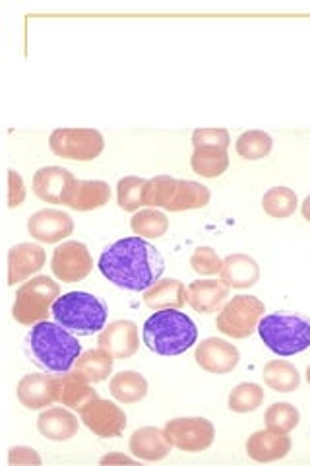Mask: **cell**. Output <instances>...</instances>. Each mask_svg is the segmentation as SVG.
I'll return each instance as SVG.
<instances>
[{"mask_svg":"<svg viewBox=\"0 0 310 466\" xmlns=\"http://www.w3.org/2000/svg\"><path fill=\"white\" fill-rule=\"evenodd\" d=\"M246 455L256 462H275L285 459L291 449L293 441L289 433H279L274 430H258L246 440Z\"/></svg>","mask_w":310,"mask_h":466,"instance_id":"18","label":"cell"},{"mask_svg":"<svg viewBox=\"0 0 310 466\" xmlns=\"http://www.w3.org/2000/svg\"><path fill=\"white\" fill-rule=\"evenodd\" d=\"M27 233L39 243L56 245L74 233V220L68 212L56 208H43L27 220Z\"/></svg>","mask_w":310,"mask_h":466,"instance_id":"14","label":"cell"},{"mask_svg":"<svg viewBox=\"0 0 310 466\" xmlns=\"http://www.w3.org/2000/svg\"><path fill=\"white\" fill-rule=\"evenodd\" d=\"M144 303L154 311L183 309L186 303V286L176 279H161L144 291Z\"/></svg>","mask_w":310,"mask_h":466,"instance_id":"25","label":"cell"},{"mask_svg":"<svg viewBox=\"0 0 310 466\" xmlns=\"http://www.w3.org/2000/svg\"><path fill=\"white\" fill-rule=\"evenodd\" d=\"M265 428L279 431V433H291L299 426L301 412L299 408L291 402H275L272 404L264 414Z\"/></svg>","mask_w":310,"mask_h":466,"instance_id":"35","label":"cell"},{"mask_svg":"<svg viewBox=\"0 0 310 466\" xmlns=\"http://www.w3.org/2000/svg\"><path fill=\"white\" fill-rule=\"evenodd\" d=\"M229 286L217 279H200L186 288V303L196 313H215L227 303Z\"/></svg>","mask_w":310,"mask_h":466,"instance_id":"19","label":"cell"},{"mask_svg":"<svg viewBox=\"0 0 310 466\" xmlns=\"http://www.w3.org/2000/svg\"><path fill=\"white\" fill-rule=\"evenodd\" d=\"M235 148H237V154L246 162H258V159L272 154L274 138L268 133H264V130H246L237 138Z\"/></svg>","mask_w":310,"mask_h":466,"instance_id":"33","label":"cell"},{"mask_svg":"<svg viewBox=\"0 0 310 466\" xmlns=\"http://www.w3.org/2000/svg\"><path fill=\"white\" fill-rule=\"evenodd\" d=\"M264 346L279 358L301 354L310 348V317L303 313H270L258 323Z\"/></svg>","mask_w":310,"mask_h":466,"instance_id":"5","label":"cell"},{"mask_svg":"<svg viewBox=\"0 0 310 466\" xmlns=\"http://www.w3.org/2000/svg\"><path fill=\"white\" fill-rule=\"evenodd\" d=\"M18 400L27 410H45L53 402L55 397V375L47 373H29L20 379L16 389Z\"/></svg>","mask_w":310,"mask_h":466,"instance_id":"21","label":"cell"},{"mask_svg":"<svg viewBox=\"0 0 310 466\" xmlns=\"http://www.w3.org/2000/svg\"><path fill=\"white\" fill-rule=\"evenodd\" d=\"M147 179L136 177V175H128V177L119 179L116 183V202L125 212H138L144 204V188Z\"/></svg>","mask_w":310,"mask_h":466,"instance_id":"36","label":"cell"},{"mask_svg":"<svg viewBox=\"0 0 310 466\" xmlns=\"http://www.w3.org/2000/svg\"><path fill=\"white\" fill-rule=\"evenodd\" d=\"M61 298V286L51 276L39 274L25 280L14 299L12 315L24 327H34L53 315V305Z\"/></svg>","mask_w":310,"mask_h":466,"instance_id":"7","label":"cell"},{"mask_svg":"<svg viewBox=\"0 0 310 466\" xmlns=\"http://www.w3.org/2000/svg\"><path fill=\"white\" fill-rule=\"evenodd\" d=\"M99 272L128 291H145L165 272V258L144 238H123L99 255Z\"/></svg>","mask_w":310,"mask_h":466,"instance_id":"1","label":"cell"},{"mask_svg":"<svg viewBox=\"0 0 310 466\" xmlns=\"http://www.w3.org/2000/svg\"><path fill=\"white\" fill-rule=\"evenodd\" d=\"M135 461H138L136 457H128L123 453H109L105 457H101V464H132Z\"/></svg>","mask_w":310,"mask_h":466,"instance_id":"41","label":"cell"},{"mask_svg":"<svg viewBox=\"0 0 310 466\" xmlns=\"http://www.w3.org/2000/svg\"><path fill=\"white\" fill-rule=\"evenodd\" d=\"M97 344L115 360H130L140 348L138 325L135 320L116 319L99 332Z\"/></svg>","mask_w":310,"mask_h":466,"instance_id":"15","label":"cell"},{"mask_svg":"<svg viewBox=\"0 0 310 466\" xmlns=\"http://www.w3.org/2000/svg\"><path fill=\"white\" fill-rule=\"evenodd\" d=\"M107 317V303L90 291H68L53 305V319L56 323L84 337L105 329Z\"/></svg>","mask_w":310,"mask_h":466,"instance_id":"6","label":"cell"},{"mask_svg":"<svg viewBox=\"0 0 310 466\" xmlns=\"http://www.w3.org/2000/svg\"><path fill=\"white\" fill-rule=\"evenodd\" d=\"M301 214H303V218L305 220L310 224V195L303 200V204H301Z\"/></svg>","mask_w":310,"mask_h":466,"instance_id":"42","label":"cell"},{"mask_svg":"<svg viewBox=\"0 0 310 466\" xmlns=\"http://www.w3.org/2000/svg\"><path fill=\"white\" fill-rule=\"evenodd\" d=\"M37 430L49 441H70L80 430V420L66 406H49L41 410Z\"/></svg>","mask_w":310,"mask_h":466,"instance_id":"22","label":"cell"},{"mask_svg":"<svg viewBox=\"0 0 310 466\" xmlns=\"http://www.w3.org/2000/svg\"><path fill=\"white\" fill-rule=\"evenodd\" d=\"M219 279L231 289H248L260 280V265L250 255L233 253L224 258Z\"/></svg>","mask_w":310,"mask_h":466,"instance_id":"24","label":"cell"},{"mask_svg":"<svg viewBox=\"0 0 310 466\" xmlns=\"http://www.w3.org/2000/svg\"><path fill=\"white\" fill-rule=\"evenodd\" d=\"M55 397L58 404L70 408L74 412H82L87 404L99 399L92 383H87L76 371L55 375Z\"/></svg>","mask_w":310,"mask_h":466,"instance_id":"20","label":"cell"},{"mask_svg":"<svg viewBox=\"0 0 310 466\" xmlns=\"http://www.w3.org/2000/svg\"><path fill=\"white\" fill-rule=\"evenodd\" d=\"M27 344L39 366L55 375L68 373L82 356V344L56 320H41L27 334Z\"/></svg>","mask_w":310,"mask_h":466,"instance_id":"3","label":"cell"},{"mask_svg":"<svg viewBox=\"0 0 310 466\" xmlns=\"http://www.w3.org/2000/svg\"><path fill=\"white\" fill-rule=\"evenodd\" d=\"M190 167L204 179H217L229 167V154L217 146H202L190 156Z\"/></svg>","mask_w":310,"mask_h":466,"instance_id":"28","label":"cell"},{"mask_svg":"<svg viewBox=\"0 0 310 466\" xmlns=\"http://www.w3.org/2000/svg\"><path fill=\"white\" fill-rule=\"evenodd\" d=\"M8 464L10 466H29V464H43V459L39 457V453L32 447H24V445H16L8 451Z\"/></svg>","mask_w":310,"mask_h":466,"instance_id":"40","label":"cell"},{"mask_svg":"<svg viewBox=\"0 0 310 466\" xmlns=\"http://www.w3.org/2000/svg\"><path fill=\"white\" fill-rule=\"evenodd\" d=\"M45 249L37 243H18L8 251V286L22 284L45 267Z\"/></svg>","mask_w":310,"mask_h":466,"instance_id":"17","label":"cell"},{"mask_svg":"<svg viewBox=\"0 0 310 466\" xmlns=\"http://www.w3.org/2000/svg\"><path fill=\"white\" fill-rule=\"evenodd\" d=\"M192 146L202 148V146H217V148H229L231 135L225 128H196L192 133Z\"/></svg>","mask_w":310,"mask_h":466,"instance_id":"38","label":"cell"},{"mask_svg":"<svg viewBox=\"0 0 310 466\" xmlns=\"http://www.w3.org/2000/svg\"><path fill=\"white\" fill-rule=\"evenodd\" d=\"M82 424L103 440L109 437H119L126 430V414L119 404L105 399H97L87 404L80 412Z\"/></svg>","mask_w":310,"mask_h":466,"instance_id":"12","label":"cell"},{"mask_svg":"<svg viewBox=\"0 0 310 466\" xmlns=\"http://www.w3.org/2000/svg\"><path fill=\"white\" fill-rule=\"evenodd\" d=\"M190 267L198 276L212 279V276H217L221 272L224 258H221L212 247H198V249H195V253L190 257Z\"/></svg>","mask_w":310,"mask_h":466,"instance_id":"37","label":"cell"},{"mask_svg":"<svg viewBox=\"0 0 310 466\" xmlns=\"http://www.w3.org/2000/svg\"><path fill=\"white\" fill-rule=\"evenodd\" d=\"M262 379L275 392H293L301 387V373L287 360H270L262 370Z\"/></svg>","mask_w":310,"mask_h":466,"instance_id":"30","label":"cell"},{"mask_svg":"<svg viewBox=\"0 0 310 466\" xmlns=\"http://www.w3.org/2000/svg\"><path fill=\"white\" fill-rule=\"evenodd\" d=\"M111 200V187L105 181H85L74 177L65 188L61 204L76 212H92L103 208Z\"/></svg>","mask_w":310,"mask_h":466,"instance_id":"16","label":"cell"},{"mask_svg":"<svg viewBox=\"0 0 310 466\" xmlns=\"http://www.w3.org/2000/svg\"><path fill=\"white\" fill-rule=\"evenodd\" d=\"M164 431L171 447L185 453H202L215 441V426L204 416L173 418L164 426Z\"/></svg>","mask_w":310,"mask_h":466,"instance_id":"10","label":"cell"},{"mask_svg":"<svg viewBox=\"0 0 310 466\" xmlns=\"http://www.w3.org/2000/svg\"><path fill=\"white\" fill-rule=\"evenodd\" d=\"M306 381H308V385H310V366L306 368Z\"/></svg>","mask_w":310,"mask_h":466,"instance_id":"43","label":"cell"},{"mask_svg":"<svg viewBox=\"0 0 310 466\" xmlns=\"http://www.w3.org/2000/svg\"><path fill=\"white\" fill-rule=\"evenodd\" d=\"M265 305L256 296H233L224 308L219 309L215 327L229 339L243 340L253 337L258 330L260 319L264 317Z\"/></svg>","mask_w":310,"mask_h":466,"instance_id":"8","label":"cell"},{"mask_svg":"<svg viewBox=\"0 0 310 466\" xmlns=\"http://www.w3.org/2000/svg\"><path fill=\"white\" fill-rule=\"evenodd\" d=\"M128 449L132 457H136L138 461L155 462L164 461L171 453V443L161 428L144 426L130 435Z\"/></svg>","mask_w":310,"mask_h":466,"instance_id":"23","label":"cell"},{"mask_svg":"<svg viewBox=\"0 0 310 466\" xmlns=\"http://www.w3.org/2000/svg\"><path fill=\"white\" fill-rule=\"evenodd\" d=\"M142 340L157 356H181L198 342V327L181 309H161L145 319Z\"/></svg>","mask_w":310,"mask_h":466,"instance_id":"2","label":"cell"},{"mask_svg":"<svg viewBox=\"0 0 310 466\" xmlns=\"http://www.w3.org/2000/svg\"><path fill=\"white\" fill-rule=\"evenodd\" d=\"M264 389L258 383H239L229 392L227 406L235 414H250L256 412L264 404Z\"/></svg>","mask_w":310,"mask_h":466,"instance_id":"34","label":"cell"},{"mask_svg":"<svg viewBox=\"0 0 310 466\" xmlns=\"http://www.w3.org/2000/svg\"><path fill=\"white\" fill-rule=\"evenodd\" d=\"M49 148L70 162H94L105 150V138L95 128H56L49 137Z\"/></svg>","mask_w":310,"mask_h":466,"instance_id":"9","label":"cell"},{"mask_svg":"<svg viewBox=\"0 0 310 466\" xmlns=\"http://www.w3.org/2000/svg\"><path fill=\"white\" fill-rule=\"evenodd\" d=\"M147 379L138 373V371H121L115 373L111 383H109V392L111 397L121 402V404H136L147 397Z\"/></svg>","mask_w":310,"mask_h":466,"instance_id":"27","label":"cell"},{"mask_svg":"<svg viewBox=\"0 0 310 466\" xmlns=\"http://www.w3.org/2000/svg\"><path fill=\"white\" fill-rule=\"evenodd\" d=\"M74 179V175L58 166H47L35 171L34 175V193L37 198L43 202H51V204H61L65 188L70 185Z\"/></svg>","mask_w":310,"mask_h":466,"instance_id":"26","label":"cell"},{"mask_svg":"<svg viewBox=\"0 0 310 466\" xmlns=\"http://www.w3.org/2000/svg\"><path fill=\"white\" fill-rule=\"evenodd\" d=\"M212 200L210 188L190 179H176L169 175H157L147 179L144 188V204L150 208L167 212H185L205 208Z\"/></svg>","mask_w":310,"mask_h":466,"instance_id":"4","label":"cell"},{"mask_svg":"<svg viewBox=\"0 0 310 466\" xmlns=\"http://www.w3.org/2000/svg\"><path fill=\"white\" fill-rule=\"evenodd\" d=\"M113 363L115 358L103 348L87 350V352H82V356L74 363V371L84 377L87 383L94 385L109 379V375L113 373Z\"/></svg>","mask_w":310,"mask_h":466,"instance_id":"29","label":"cell"},{"mask_svg":"<svg viewBox=\"0 0 310 466\" xmlns=\"http://www.w3.org/2000/svg\"><path fill=\"white\" fill-rule=\"evenodd\" d=\"M51 270L56 280L76 284L85 280L94 270V257L82 241H63L51 257Z\"/></svg>","mask_w":310,"mask_h":466,"instance_id":"11","label":"cell"},{"mask_svg":"<svg viewBox=\"0 0 310 466\" xmlns=\"http://www.w3.org/2000/svg\"><path fill=\"white\" fill-rule=\"evenodd\" d=\"M299 207V197L289 187H272L270 191H265L262 197V210L275 220H285V218L293 216Z\"/></svg>","mask_w":310,"mask_h":466,"instance_id":"31","label":"cell"},{"mask_svg":"<svg viewBox=\"0 0 310 466\" xmlns=\"http://www.w3.org/2000/svg\"><path fill=\"white\" fill-rule=\"evenodd\" d=\"M25 183L22 175L14 169H8V208H18L25 202Z\"/></svg>","mask_w":310,"mask_h":466,"instance_id":"39","label":"cell"},{"mask_svg":"<svg viewBox=\"0 0 310 466\" xmlns=\"http://www.w3.org/2000/svg\"><path fill=\"white\" fill-rule=\"evenodd\" d=\"M195 360L198 368L212 375H227L239 366L241 352L233 342L210 337L196 344Z\"/></svg>","mask_w":310,"mask_h":466,"instance_id":"13","label":"cell"},{"mask_svg":"<svg viewBox=\"0 0 310 466\" xmlns=\"http://www.w3.org/2000/svg\"><path fill=\"white\" fill-rule=\"evenodd\" d=\"M130 229L144 239H159L169 231V218L157 208H144L130 218Z\"/></svg>","mask_w":310,"mask_h":466,"instance_id":"32","label":"cell"}]
</instances>
